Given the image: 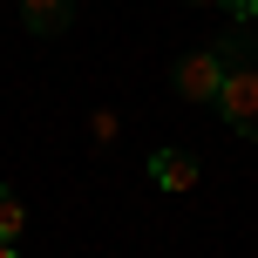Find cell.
Returning <instances> with one entry per match:
<instances>
[{"mask_svg": "<svg viewBox=\"0 0 258 258\" xmlns=\"http://www.w3.org/2000/svg\"><path fill=\"white\" fill-rule=\"evenodd\" d=\"M224 61V89H218V116L238 129V136H251L258 143V48H251V34L238 27L231 41H218L211 48Z\"/></svg>", "mask_w": 258, "mask_h": 258, "instance_id": "1", "label": "cell"}, {"mask_svg": "<svg viewBox=\"0 0 258 258\" xmlns=\"http://www.w3.org/2000/svg\"><path fill=\"white\" fill-rule=\"evenodd\" d=\"M218 89H224V61L211 48H197V54L177 61V95L183 102H218Z\"/></svg>", "mask_w": 258, "mask_h": 258, "instance_id": "2", "label": "cell"}, {"mask_svg": "<svg viewBox=\"0 0 258 258\" xmlns=\"http://www.w3.org/2000/svg\"><path fill=\"white\" fill-rule=\"evenodd\" d=\"M190 7H218V0H190Z\"/></svg>", "mask_w": 258, "mask_h": 258, "instance_id": "9", "label": "cell"}, {"mask_svg": "<svg viewBox=\"0 0 258 258\" xmlns=\"http://www.w3.org/2000/svg\"><path fill=\"white\" fill-rule=\"evenodd\" d=\"M21 231H27V204L7 190V183H0V245H14Z\"/></svg>", "mask_w": 258, "mask_h": 258, "instance_id": "5", "label": "cell"}, {"mask_svg": "<svg viewBox=\"0 0 258 258\" xmlns=\"http://www.w3.org/2000/svg\"><path fill=\"white\" fill-rule=\"evenodd\" d=\"M197 177H204V163H197L190 150H156L150 156V183L156 190H190Z\"/></svg>", "mask_w": 258, "mask_h": 258, "instance_id": "3", "label": "cell"}, {"mask_svg": "<svg viewBox=\"0 0 258 258\" xmlns=\"http://www.w3.org/2000/svg\"><path fill=\"white\" fill-rule=\"evenodd\" d=\"M89 129H95V143H116V129H122V122H116V116H109V109H102V116H95Z\"/></svg>", "mask_w": 258, "mask_h": 258, "instance_id": "7", "label": "cell"}, {"mask_svg": "<svg viewBox=\"0 0 258 258\" xmlns=\"http://www.w3.org/2000/svg\"><path fill=\"white\" fill-rule=\"evenodd\" d=\"M0 258H21V251H14V245H0Z\"/></svg>", "mask_w": 258, "mask_h": 258, "instance_id": "8", "label": "cell"}, {"mask_svg": "<svg viewBox=\"0 0 258 258\" xmlns=\"http://www.w3.org/2000/svg\"><path fill=\"white\" fill-rule=\"evenodd\" d=\"M218 7H224V14H231V21H238V27H251V21H258V0H218Z\"/></svg>", "mask_w": 258, "mask_h": 258, "instance_id": "6", "label": "cell"}, {"mask_svg": "<svg viewBox=\"0 0 258 258\" xmlns=\"http://www.w3.org/2000/svg\"><path fill=\"white\" fill-rule=\"evenodd\" d=\"M68 14H75V0H21V21L27 34H61Z\"/></svg>", "mask_w": 258, "mask_h": 258, "instance_id": "4", "label": "cell"}]
</instances>
